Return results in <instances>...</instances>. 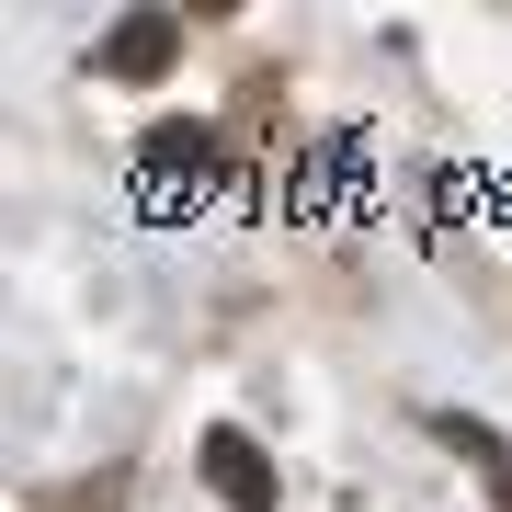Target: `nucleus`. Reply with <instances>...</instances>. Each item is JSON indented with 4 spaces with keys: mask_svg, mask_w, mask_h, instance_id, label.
Here are the masks:
<instances>
[{
    "mask_svg": "<svg viewBox=\"0 0 512 512\" xmlns=\"http://www.w3.org/2000/svg\"><path fill=\"white\" fill-rule=\"evenodd\" d=\"M490 478H501V512H512V467H490Z\"/></svg>",
    "mask_w": 512,
    "mask_h": 512,
    "instance_id": "3",
    "label": "nucleus"
},
{
    "mask_svg": "<svg viewBox=\"0 0 512 512\" xmlns=\"http://www.w3.org/2000/svg\"><path fill=\"white\" fill-rule=\"evenodd\" d=\"M205 478H217V501H239V512H274V478H262V456L239 433H205Z\"/></svg>",
    "mask_w": 512,
    "mask_h": 512,
    "instance_id": "2",
    "label": "nucleus"
},
{
    "mask_svg": "<svg viewBox=\"0 0 512 512\" xmlns=\"http://www.w3.org/2000/svg\"><path fill=\"white\" fill-rule=\"evenodd\" d=\"M171 57H183V12H137L126 35H103V69L114 80H160Z\"/></svg>",
    "mask_w": 512,
    "mask_h": 512,
    "instance_id": "1",
    "label": "nucleus"
}]
</instances>
